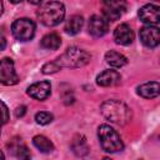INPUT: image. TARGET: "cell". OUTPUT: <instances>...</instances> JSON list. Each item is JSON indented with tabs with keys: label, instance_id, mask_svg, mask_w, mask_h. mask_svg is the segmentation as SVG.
<instances>
[{
	"label": "cell",
	"instance_id": "6da1fadb",
	"mask_svg": "<svg viewBox=\"0 0 160 160\" xmlns=\"http://www.w3.org/2000/svg\"><path fill=\"white\" fill-rule=\"evenodd\" d=\"M100 111L105 119L118 125H125L131 118V112L129 108L119 100L104 101L100 106Z\"/></svg>",
	"mask_w": 160,
	"mask_h": 160
},
{
	"label": "cell",
	"instance_id": "7a4b0ae2",
	"mask_svg": "<svg viewBox=\"0 0 160 160\" xmlns=\"http://www.w3.org/2000/svg\"><path fill=\"white\" fill-rule=\"evenodd\" d=\"M65 18V6L60 1H49L38 10V19L45 26H55Z\"/></svg>",
	"mask_w": 160,
	"mask_h": 160
},
{
	"label": "cell",
	"instance_id": "3957f363",
	"mask_svg": "<svg viewBox=\"0 0 160 160\" xmlns=\"http://www.w3.org/2000/svg\"><path fill=\"white\" fill-rule=\"evenodd\" d=\"M90 54L80 48L70 46L56 59V64L60 68H81L90 61Z\"/></svg>",
	"mask_w": 160,
	"mask_h": 160
},
{
	"label": "cell",
	"instance_id": "277c9868",
	"mask_svg": "<svg viewBox=\"0 0 160 160\" xmlns=\"http://www.w3.org/2000/svg\"><path fill=\"white\" fill-rule=\"evenodd\" d=\"M98 136H99L100 146L106 152L112 154V152L121 151L124 149V144L121 141L120 135L110 125H106V124L100 125L98 130Z\"/></svg>",
	"mask_w": 160,
	"mask_h": 160
},
{
	"label": "cell",
	"instance_id": "5b68a950",
	"mask_svg": "<svg viewBox=\"0 0 160 160\" xmlns=\"http://www.w3.org/2000/svg\"><path fill=\"white\" fill-rule=\"evenodd\" d=\"M11 32L16 40L28 41L35 35V24L28 18L18 19L11 25Z\"/></svg>",
	"mask_w": 160,
	"mask_h": 160
},
{
	"label": "cell",
	"instance_id": "8992f818",
	"mask_svg": "<svg viewBox=\"0 0 160 160\" xmlns=\"http://www.w3.org/2000/svg\"><path fill=\"white\" fill-rule=\"evenodd\" d=\"M0 82L6 86L19 82V76L15 71L14 61L10 58H4L0 60Z\"/></svg>",
	"mask_w": 160,
	"mask_h": 160
},
{
	"label": "cell",
	"instance_id": "52a82bcc",
	"mask_svg": "<svg viewBox=\"0 0 160 160\" xmlns=\"http://www.w3.org/2000/svg\"><path fill=\"white\" fill-rule=\"evenodd\" d=\"M104 5V18L106 20L119 19L126 9V0H101Z\"/></svg>",
	"mask_w": 160,
	"mask_h": 160
},
{
	"label": "cell",
	"instance_id": "ba28073f",
	"mask_svg": "<svg viewBox=\"0 0 160 160\" xmlns=\"http://www.w3.org/2000/svg\"><path fill=\"white\" fill-rule=\"evenodd\" d=\"M140 40L148 48H156L160 42V31L155 25H148L140 29Z\"/></svg>",
	"mask_w": 160,
	"mask_h": 160
},
{
	"label": "cell",
	"instance_id": "9c48e42d",
	"mask_svg": "<svg viewBox=\"0 0 160 160\" xmlns=\"http://www.w3.org/2000/svg\"><path fill=\"white\" fill-rule=\"evenodd\" d=\"M139 18L142 22H145L148 25L158 26V24L160 21V8L154 4L144 5L139 10Z\"/></svg>",
	"mask_w": 160,
	"mask_h": 160
},
{
	"label": "cell",
	"instance_id": "30bf717a",
	"mask_svg": "<svg viewBox=\"0 0 160 160\" xmlns=\"http://www.w3.org/2000/svg\"><path fill=\"white\" fill-rule=\"evenodd\" d=\"M109 22L104 16L92 15L89 20V32L95 38H101L108 32Z\"/></svg>",
	"mask_w": 160,
	"mask_h": 160
},
{
	"label": "cell",
	"instance_id": "8fae6325",
	"mask_svg": "<svg viewBox=\"0 0 160 160\" xmlns=\"http://www.w3.org/2000/svg\"><path fill=\"white\" fill-rule=\"evenodd\" d=\"M51 92V85L49 81H39L28 88V95L36 100H45Z\"/></svg>",
	"mask_w": 160,
	"mask_h": 160
},
{
	"label": "cell",
	"instance_id": "7c38bea8",
	"mask_svg": "<svg viewBox=\"0 0 160 160\" xmlns=\"http://www.w3.org/2000/svg\"><path fill=\"white\" fill-rule=\"evenodd\" d=\"M114 40L119 45H129L134 40V31L128 24H120L114 31Z\"/></svg>",
	"mask_w": 160,
	"mask_h": 160
},
{
	"label": "cell",
	"instance_id": "4fadbf2b",
	"mask_svg": "<svg viewBox=\"0 0 160 160\" xmlns=\"http://www.w3.org/2000/svg\"><path fill=\"white\" fill-rule=\"evenodd\" d=\"M121 76L118 71L115 70H105L102 72H100L96 78V82L100 86L104 88H109V86H115L120 82Z\"/></svg>",
	"mask_w": 160,
	"mask_h": 160
},
{
	"label": "cell",
	"instance_id": "5bb4252c",
	"mask_svg": "<svg viewBox=\"0 0 160 160\" xmlns=\"http://www.w3.org/2000/svg\"><path fill=\"white\" fill-rule=\"evenodd\" d=\"M8 146H9V150H11V152L16 158H19V159H29L30 158V152H29L26 145L21 141V139L14 138L12 140H10Z\"/></svg>",
	"mask_w": 160,
	"mask_h": 160
},
{
	"label": "cell",
	"instance_id": "9a60e30c",
	"mask_svg": "<svg viewBox=\"0 0 160 160\" xmlns=\"http://www.w3.org/2000/svg\"><path fill=\"white\" fill-rule=\"evenodd\" d=\"M138 94L145 99H152L159 95V82L158 81H150L140 85L138 88Z\"/></svg>",
	"mask_w": 160,
	"mask_h": 160
},
{
	"label": "cell",
	"instance_id": "2e32d148",
	"mask_svg": "<svg viewBox=\"0 0 160 160\" xmlns=\"http://www.w3.org/2000/svg\"><path fill=\"white\" fill-rule=\"evenodd\" d=\"M82 25H84V19H82V16H80V15H72V16L69 18V20L66 21L64 30H65V32L69 34V35H75V34H78V32L81 30Z\"/></svg>",
	"mask_w": 160,
	"mask_h": 160
},
{
	"label": "cell",
	"instance_id": "e0dca14e",
	"mask_svg": "<svg viewBox=\"0 0 160 160\" xmlns=\"http://www.w3.org/2000/svg\"><path fill=\"white\" fill-rule=\"evenodd\" d=\"M105 60L112 68H122L124 65L128 64V59L122 54L114 51V50H110L105 54Z\"/></svg>",
	"mask_w": 160,
	"mask_h": 160
},
{
	"label": "cell",
	"instance_id": "ac0fdd59",
	"mask_svg": "<svg viewBox=\"0 0 160 160\" xmlns=\"http://www.w3.org/2000/svg\"><path fill=\"white\" fill-rule=\"evenodd\" d=\"M40 45H41V48L48 49V50H56V49H59L60 45H61V39H60V36H59L58 34L50 32V34L45 35V36L41 39Z\"/></svg>",
	"mask_w": 160,
	"mask_h": 160
},
{
	"label": "cell",
	"instance_id": "d6986e66",
	"mask_svg": "<svg viewBox=\"0 0 160 160\" xmlns=\"http://www.w3.org/2000/svg\"><path fill=\"white\" fill-rule=\"evenodd\" d=\"M71 149L78 156H84L89 152V148L86 144V139L82 135H78L74 138L71 142Z\"/></svg>",
	"mask_w": 160,
	"mask_h": 160
},
{
	"label": "cell",
	"instance_id": "ffe728a7",
	"mask_svg": "<svg viewBox=\"0 0 160 160\" xmlns=\"http://www.w3.org/2000/svg\"><path fill=\"white\" fill-rule=\"evenodd\" d=\"M32 144L35 145L36 149H39L41 152H50L54 150L52 142L44 135H36L32 139Z\"/></svg>",
	"mask_w": 160,
	"mask_h": 160
},
{
	"label": "cell",
	"instance_id": "44dd1931",
	"mask_svg": "<svg viewBox=\"0 0 160 160\" xmlns=\"http://www.w3.org/2000/svg\"><path fill=\"white\" fill-rule=\"evenodd\" d=\"M35 120L40 125H46V124L52 121V115L50 112H48V111H40V112H38L35 115Z\"/></svg>",
	"mask_w": 160,
	"mask_h": 160
},
{
	"label": "cell",
	"instance_id": "7402d4cb",
	"mask_svg": "<svg viewBox=\"0 0 160 160\" xmlns=\"http://www.w3.org/2000/svg\"><path fill=\"white\" fill-rule=\"evenodd\" d=\"M9 121V110L6 105L0 100V134H1V128Z\"/></svg>",
	"mask_w": 160,
	"mask_h": 160
},
{
	"label": "cell",
	"instance_id": "603a6c76",
	"mask_svg": "<svg viewBox=\"0 0 160 160\" xmlns=\"http://www.w3.org/2000/svg\"><path fill=\"white\" fill-rule=\"evenodd\" d=\"M58 70H60V66L54 61V62H48L42 66L41 71L42 74H52V72H56Z\"/></svg>",
	"mask_w": 160,
	"mask_h": 160
},
{
	"label": "cell",
	"instance_id": "cb8c5ba5",
	"mask_svg": "<svg viewBox=\"0 0 160 160\" xmlns=\"http://www.w3.org/2000/svg\"><path fill=\"white\" fill-rule=\"evenodd\" d=\"M25 112H26V106H24V105L18 106L16 110H15V115H16V118H21V116H24Z\"/></svg>",
	"mask_w": 160,
	"mask_h": 160
},
{
	"label": "cell",
	"instance_id": "d4e9b609",
	"mask_svg": "<svg viewBox=\"0 0 160 160\" xmlns=\"http://www.w3.org/2000/svg\"><path fill=\"white\" fill-rule=\"evenodd\" d=\"M5 48H6V39L2 35H0V51L4 50Z\"/></svg>",
	"mask_w": 160,
	"mask_h": 160
},
{
	"label": "cell",
	"instance_id": "484cf974",
	"mask_svg": "<svg viewBox=\"0 0 160 160\" xmlns=\"http://www.w3.org/2000/svg\"><path fill=\"white\" fill-rule=\"evenodd\" d=\"M29 2H31V4H35V5H38V4L42 2V0H29Z\"/></svg>",
	"mask_w": 160,
	"mask_h": 160
},
{
	"label": "cell",
	"instance_id": "4316f807",
	"mask_svg": "<svg viewBox=\"0 0 160 160\" xmlns=\"http://www.w3.org/2000/svg\"><path fill=\"white\" fill-rule=\"evenodd\" d=\"M2 14V0H0V15Z\"/></svg>",
	"mask_w": 160,
	"mask_h": 160
},
{
	"label": "cell",
	"instance_id": "83f0119b",
	"mask_svg": "<svg viewBox=\"0 0 160 160\" xmlns=\"http://www.w3.org/2000/svg\"><path fill=\"white\" fill-rule=\"evenodd\" d=\"M21 0H10V2H12V4H19Z\"/></svg>",
	"mask_w": 160,
	"mask_h": 160
},
{
	"label": "cell",
	"instance_id": "f1b7e54d",
	"mask_svg": "<svg viewBox=\"0 0 160 160\" xmlns=\"http://www.w3.org/2000/svg\"><path fill=\"white\" fill-rule=\"evenodd\" d=\"M0 159H4V154H2V151L0 150Z\"/></svg>",
	"mask_w": 160,
	"mask_h": 160
}]
</instances>
